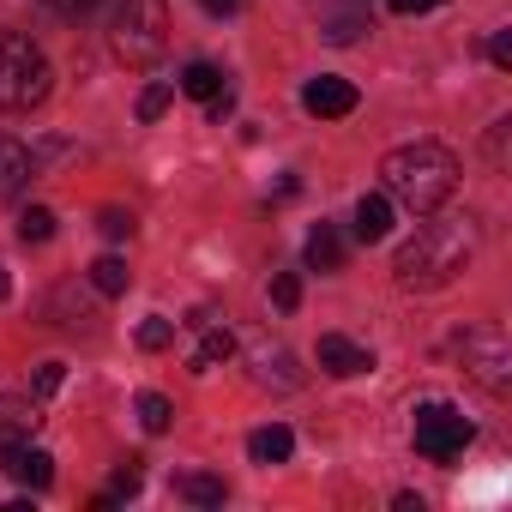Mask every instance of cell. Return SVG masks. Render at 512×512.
Instances as JSON below:
<instances>
[{
    "instance_id": "cell-1",
    "label": "cell",
    "mask_w": 512,
    "mask_h": 512,
    "mask_svg": "<svg viewBox=\"0 0 512 512\" xmlns=\"http://www.w3.org/2000/svg\"><path fill=\"white\" fill-rule=\"evenodd\" d=\"M470 253H476L470 223H458V217H434V211H428V223L398 247L392 272H398L404 290H446V284H458V272L470 266Z\"/></svg>"
},
{
    "instance_id": "cell-2",
    "label": "cell",
    "mask_w": 512,
    "mask_h": 512,
    "mask_svg": "<svg viewBox=\"0 0 512 512\" xmlns=\"http://www.w3.org/2000/svg\"><path fill=\"white\" fill-rule=\"evenodd\" d=\"M380 181H386V199H398V205L428 217V211H440L458 193V157L440 139H410V145L386 151Z\"/></svg>"
},
{
    "instance_id": "cell-3",
    "label": "cell",
    "mask_w": 512,
    "mask_h": 512,
    "mask_svg": "<svg viewBox=\"0 0 512 512\" xmlns=\"http://www.w3.org/2000/svg\"><path fill=\"white\" fill-rule=\"evenodd\" d=\"M109 43L127 67H151L169 49V0H115Z\"/></svg>"
},
{
    "instance_id": "cell-4",
    "label": "cell",
    "mask_w": 512,
    "mask_h": 512,
    "mask_svg": "<svg viewBox=\"0 0 512 512\" xmlns=\"http://www.w3.org/2000/svg\"><path fill=\"white\" fill-rule=\"evenodd\" d=\"M49 85H55L49 55L19 31H0V109H37Z\"/></svg>"
},
{
    "instance_id": "cell-5",
    "label": "cell",
    "mask_w": 512,
    "mask_h": 512,
    "mask_svg": "<svg viewBox=\"0 0 512 512\" xmlns=\"http://www.w3.org/2000/svg\"><path fill=\"white\" fill-rule=\"evenodd\" d=\"M452 350H458L464 374H470L482 392H506V386H512V344H506L500 326H470V332L452 338Z\"/></svg>"
},
{
    "instance_id": "cell-6",
    "label": "cell",
    "mask_w": 512,
    "mask_h": 512,
    "mask_svg": "<svg viewBox=\"0 0 512 512\" xmlns=\"http://www.w3.org/2000/svg\"><path fill=\"white\" fill-rule=\"evenodd\" d=\"M476 440V422L458 410V404H446V398H428L422 410H416V452L428 458V464H452L464 446Z\"/></svg>"
},
{
    "instance_id": "cell-7",
    "label": "cell",
    "mask_w": 512,
    "mask_h": 512,
    "mask_svg": "<svg viewBox=\"0 0 512 512\" xmlns=\"http://www.w3.org/2000/svg\"><path fill=\"white\" fill-rule=\"evenodd\" d=\"M0 470H7L19 488H31V494H43V488L55 482V458H49L43 446H31V440H19L13 452H0Z\"/></svg>"
},
{
    "instance_id": "cell-8",
    "label": "cell",
    "mask_w": 512,
    "mask_h": 512,
    "mask_svg": "<svg viewBox=\"0 0 512 512\" xmlns=\"http://www.w3.org/2000/svg\"><path fill=\"white\" fill-rule=\"evenodd\" d=\"M302 109H308V115H320V121H338V115H350V109H356V85H350V79L320 73V79H308Z\"/></svg>"
},
{
    "instance_id": "cell-9",
    "label": "cell",
    "mask_w": 512,
    "mask_h": 512,
    "mask_svg": "<svg viewBox=\"0 0 512 512\" xmlns=\"http://www.w3.org/2000/svg\"><path fill=\"white\" fill-rule=\"evenodd\" d=\"M320 368H326V374H338V380H356V374H368V368H374V356H368L362 344H350V338L326 332V338H320Z\"/></svg>"
},
{
    "instance_id": "cell-10",
    "label": "cell",
    "mask_w": 512,
    "mask_h": 512,
    "mask_svg": "<svg viewBox=\"0 0 512 512\" xmlns=\"http://www.w3.org/2000/svg\"><path fill=\"white\" fill-rule=\"evenodd\" d=\"M253 380H260V386H278V392H296V386H302L296 356H290L284 344H260V350H253Z\"/></svg>"
},
{
    "instance_id": "cell-11",
    "label": "cell",
    "mask_w": 512,
    "mask_h": 512,
    "mask_svg": "<svg viewBox=\"0 0 512 512\" xmlns=\"http://www.w3.org/2000/svg\"><path fill=\"white\" fill-rule=\"evenodd\" d=\"M37 175V157L13 139V133H0V199H13V193H25V181Z\"/></svg>"
},
{
    "instance_id": "cell-12",
    "label": "cell",
    "mask_w": 512,
    "mask_h": 512,
    "mask_svg": "<svg viewBox=\"0 0 512 512\" xmlns=\"http://www.w3.org/2000/svg\"><path fill=\"white\" fill-rule=\"evenodd\" d=\"M290 452H296V434H290L284 422H266V428L247 434V458H253V464H284Z\"/></svg>"
},
{
    "instance_id": "cell-13",
    "label": "cell",
    "mask_w": 512,
    "mask_h": 512,
    "mask_svg": "<svg viewBox=\"0 0 512 512\" xmlns=\"http://www.w3.org/2000/svg\"><path fill=\"white\" fill-rule=\"evenodd\" d=\"M302 260H308V272H338V266H344V235H338V223H320V229L308 235Z\"/></svg>"
},
{
    "instance_id": "cell-14",
    "label": "cell",
    "mask_w": 512,
    "mask_h": 512,
    "mask_svg": "<svg viewBox=\"0 0 512 512\" xmlns=\"http://www.w3.org/2000/svg\"><path fill=\"white\" fill-rule=\"evenodd\" d=\"M356 235H362V241H386V235H392V199H386V193H362V205H356Z\"/></svg>"
},
{
    "instance_id": "cell-15",
    "label": "cell",
    "mask_w": 512,
    "mask_h": 512,
    "mask_svg": "<svg viewBox=\"0 0 512 512\" xmlns=\"http://www.w3.org/2000/svg\"><path fill=\"white\" fill-rule=\"evenodd\" d=\"M31 434H37V410L31 404H0V452H13Z\"/></svg>"
},
{
    "instance_id": "cell-16",
    "label": "cell",
    "mask_w": 512,
    "mask_h": 512,
    "mask_svg": "<svg viewBox=\"0 0 512 512\" xmlns=\"http://www.w3.org/2000/svg\"><path fill=\"white\" fill-rule=\"evenodd\" d=\"M175 494L181 500H193V506H223V476H205V470H193V476H175Z\"/></svg>"
},
{
    "instance_id": "cell-17",
    "label": "cell",
    "mask_w": 512,
    "mask_h": 512,
    "mask_svg": "<svg viewBox=\"0 0 512 512\" xmlns=\"http://www.w3.org/2000/svg\"><path fill=\"white\" fill-rule=\"evenodd\" d=\"M91 284H97V296H127L133 272H127V260H121V253H103V260L91 266Z\"/></svg>"
},
{
    "instance_id": "cell-18",
    "label": "cell",
    "mask_w": 512,
    "mask_h": 512,
    "mask_svg": "<svg viewBox=\"0 0 512 512\" xmlns=\"http://www.w3.org/2000/svg\"><path fill=\"white\" fill-rule=\"evenodd\" d=\"M235 356V338L223 332V326H205V338H199V350H193V374H205V368H217V362H229Z\"/></svg>"
},
{
    "instance_id": "cell-19",
    "label": "cell",
    "mask_w": 512,
    "mask_h": 512,
    "mask_svg": "<svg viewBox=\"0 0 512 512\" xmlns=\"http://www.w3.org/2000/svg\"><path fill=\"white\" fill-rule=\"evenodd\" d=\"M133 410H139V428H145V434H169V428H175V404H169L163 392H139Z\"/></svg>"
},
{
    "instance_id": "cell-20",
    "label": "cell",
    "mask_w": 512,
    "mask_h": 512,
    "mask_svg": "<svg viewBox=\"0 0 512 512\" xmlns=\"http://www.w3.org/2000/svg\"><path fill=\"white\" fill-rule=\"evenodd\" d=\"M181 91H187V97H199V103H211V97L223 91V73H217L211 61H193V67L181 73Z\"/></svg>"
},
{
    "instance_id": "cell-21",
    "label": "cell",
    "mask_w": 512,
    "mask_h": 512,
    "mask_svg": "<svg viewBox=\"0 0 512 512\" xmlns=\"http://www.w3.org/2000/svg\"><path fill=\"white\" fill-rule=\"evenodd\" d=\"M169 344H175V320H163V314L139 320V350H145V356H163Z\"/></svg>"
},
{
    "instance_id": "cell-22",
    "label": "cell",
    "mask_w": 512,
    "mask_h": 512,
    "mask_svg": "<svg viewBox=\"0 0 512 512\" xmlns=\"http://www.w3.org/2000/svg\"><path fill=\"white\" fill-rule=\"evenodd\" d=\"M55 235V211L49 205H25L19 211V241H49Z\"/></svg>"
},
{
    "instance_id": "cell-23",
    "label": "cell",
    "mask_w": 512,
    "mask_h": 512,
    "mask_svg": "<svg viewBox=\"0 0 512 512\" xmlns=\"http://www.w3.org/2000/svg\"><path fill=\"white\" fill-rule=\"evenodd\" d=\"M139 488H145V470H139V458H127V464L109 476V500H133Z\"/></svg>"
},
{
    "instance_id": "cell-24",
    "label": "cell",
    "mask_w": 512,
    "mask_h": 512,
    "mask_svg": "<svg viewBox=\"0 0 512 512\" xmlns=\"http://www.w3.org/2000/svg\"><path fill=\"white\" fill-rule=\"evenodd\" d=\"M97 229H103V235H109V241H127V235H133V229H139V223H133V211H121V205H109V211H103V217H97Z\"/></svg>"
},
{
    "instance_id": "cell-25",
    "label": "cell",
    "mask_w": 512,
    "mask_h": 512,
    "mask_svg": "<svg viewBox=\"0 0 512 512\" xmlns=\"http://www.w3.org/2000/svg\"><path fill=\"white\" fill-rule=\"evenodd\" d=\"M61 380H67V362H43V368L31 374V392H37V398H55Z\"/></svg>"
},
{
    "instance_id": "cell-26",
    "label": "cell",
    "mask_w": 512,
    "mask_h": 512,
    "mask_svg": "<svg viewBox=\"0 0 512 512\" xmlns=\"http://www.w3.org/2000/svg\"><path fill=\"white\" fill-rule=\"evenodd\" d=\"M362 37V13H338L326 19V43H356Z\"/></svg>"
},
{
    "instance_id": "cell-27",
    "label": "cell",
    "mask_w": 512,
    "mask_h": 512,
    "mask_svg": "<svg viewBox=\"0 0 512 512\" xmlns=\"http://www.w3.org/2000/svg\"><path fill=\"white\" fill-rule=\"evenodd\" d=\"M169 97H175L169 85H145V91H139V121H157V115L169 109Z\"/></svg>"
},
{
    "instance_id": "cell-28",
    "label": "cell",
    "mask_w": 512,
    "mask_h": 512,
    "mask_svg": "<svg viewBox=\"0 0 512 512\" xmlns=\"http://www.w3.org/2000/svg\"><path fill=\"white\" fill-rule=\"evenodd\" d=\"M272 302L290 314V308L302 302V278H296V272H278V278H272Z\"/></svg>"
},
{
    "instance_id": "cell-29",
    "label": "cell",
    "mask_w": 512,
    "mask_h": 512,
    "mask_svg": "<svg viewBox=\"0 0 512 512\" xmlns=\"http://www.w3.org/2000/svg\"><path fill=\"white\" fill-rule=\"evenodd\" d=\"M506 133H512V121H494V133H488V163L494 169H506Z\"/></svg>"
},
{
    "instance_id": "cell-30",
    "label": "cell",
    "mask_w": 512,
    "mask_h": 512,
    "mask_svg": "<svg viewBox=\"0 0 512 512\" xmlns=\"http://www.w3.org/2000/svg\"><path fill=\"white\" fill-rule=\"evenodd\" d=\"M43 7L61 19H85V13H97V0H43Z\"/></svg>"
},
{
    "instance_id": "cell-31",
    "label": "cell",
    "mask_w": 512,
    "mask_h": 512,
    "mask_svg": "<svg viewBox=\"0 0 512 512\" xmlns=\"http://www.w3.org/2000/svg\"><path fill=\"white\" fill-rule=\"evenodd\" d=\"M488 61H494V67H512V31H494V37H488Z\"/></svg>"
},
{
    "instance_id": "cell-32",
    "label": "cell",
    "mask_w": 512,
    "mask_h": 512,
    "mask_svg": "<svg viewBox=\"0 0 512 512\" xmlns=\"http://www.w3.org/2000/svg\"><path fill=\"white\" fill-rule=\"evenodd\" d=\"M392 13H428V7H440V0H386Z\"/></svg>"
},
{
    "instance_id": "cell-33",
    "label": "cell",
    "mask_w": 512,
    "mask_h": 512,
    "mask_svg": "<svg viewBox=\"0 0 512 512\" xmlns=\"http://www.w3.org/2000/svg\"><path fill=\"white\" fill-rule=\"evenodd\" d=\"M199 7H205L211 19H229V13H235V0H199Z\"/></svg>"
},
{
    "instance_id": "cell-34",
    "label": "cell",
    "mask_w": 512,
    "mask_h": 512,
    "mask_svg": "<svg viewBox=\"0 0 512 512\" xmlns=\"http://www.w3.org/2000/svg\"><path fill=\"white\" fill-rule=\"evenodd\" d=\"M13 296V278H7V266H0V302H7Z\"/></svg>"
}]
</instances>
